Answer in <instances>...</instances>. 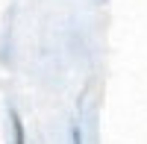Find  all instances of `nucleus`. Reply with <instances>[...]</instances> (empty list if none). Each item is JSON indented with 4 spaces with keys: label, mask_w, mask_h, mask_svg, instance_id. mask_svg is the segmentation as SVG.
I'll use <instances>...</instances> for the list:
<instances>
[{
    "label": "nucleus",
    "mask_w": 147,
    "mask_h": 144,
    "mask_svg": "<svg viewBox=\"0 0 147 144\" xmlns=\"http://www.w3.org/2000/svg\"><path fill=\"white\" fill-rule=\"evenodd\" d=\"M9 118H12V135H15V144H27V135H24V124H21L18 112L12 109V112H9Z\"/></svg>",
    "instance_id": "f257e3e1"
},
{
    "label": "nucleus",
    "mask_w": 147,
    "mask_h": 144,
    "mask_svg": "<svg viewBox=\"0 0 147 144\" xmlns=\"http://www.w3.org/2000/svg\"><path fill=\"white\" fill-rule=\"evenodd\" d=\"M71 138H74V144H82V135H80V127H71Z\"/></svg>",
    "instance_id": "f03ea898"
}]
</instances>
